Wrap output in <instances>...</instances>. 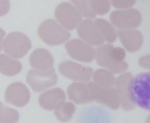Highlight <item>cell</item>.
<instances>
[{
    "label": "cell",
    "instance_id": "d6986e66",
    "mask_svg": "<svg viewBox=\"0 0 150 123\" xmlns=\"http://www.w3.org/2000/svg\"><path fill=\"white\" fill-rule=\"evenodd\" d=\"M93 83L100 88H111L114 86V74L106 69H98L93 73Z\"/></svg>",
    "mask_w": 150,
    "mask_h": 123
},
{
    "label": "cell",
    "instance_id": "9c48e42d",
    "mask_svg": "<svg viewBox=\"0 0 150 123\" xmlns=\"http://www.w3.org/2000/svg\"><path fill=\"white\" fill-rule=\"evenodd\" d=\"M71 58L82 63H91L95 60V48L80 39L69 40L65 44Z\"/></svg>",
    "mask_w": 150,
    "mask_h": 123
},
{
    "label": "cell",
    "instance_id": "d4e9b609",
    "mask_svg": "<svg viewBox=\"0 0 150 123\" xmlns=\"http://www.w3.org/2000/svg\"><path fill=\"white\" fill-rule=\"evenodd\" d=\"M110 4L117 9H129L135 5L136 0H109Z\"/></svg>",
    "mask_w": 150,
    "mask_h": 123
},
{
    "label": "cell",
    "instance_id": "ac0fdd59",
    "mask_svg": "<svg viewBox=\"0 0 150 123\" xmlns=\"http://www.w3.org/2000/svg\"><path fill=\"white\" fill-rule=\"evenodd\" d=\"M22 64L6 54H0V73L4 76H16L22 71Z\"/></svg>",
    "mask_w": 150,
    "mask_h": 123
},
{
    "label": "cell",
    "instance_id": "9a60e30c",
    "mask_svg": "<svg viewBox=\"0 0 150 123\" xmlns=\"http://www.w3.org/2000/svg\"><path fill=\"white\" fill-rule=\"evenodd\" d=\"M68 96L75 104H90L93 102L92 93L88 82H74L67 89Z\"/></svg>",
    "mask_w": 150,
    "mask_h": 123
},
{
    "label": "cell",
    "instance_id": "ba28073f",
    "mask_svg": "<svg viewBox=\"0 0 150 123\" xmlns=\"http://www.w3.org/2000/svg\"><path fill=\"white\" fill-rule=\"evenodd\" d=\"M59 71L64 77L75 82H88L92 79L93 69L75 62L66 60L59 65Z\"/></svg>",
    "mask_w": 150,
    "mask_h": 123
},
{
    "label": "cell",
    "instance_id": "e0dca14e",
    "mask_svg": "<svg viewBox=\"0 0 150 123\" xmlns=\"http://www.w3.org/2000/svg\"><path fill=\"white\" fill-rule=\"evenodd\" d=\"M66 100V94L61 88H52L39 96V105L42 109L47 111L54 110Z\"/></svg>",
    "mask_w": 150,
    "mask_h": 123
},
{
    "label": "cell",
    "instance_id": "484cf974",
    "mask_svg": "<svg viewBox=\"0 0 150 123\" xmlns=\"http://www.w3.org/2000/svg\"><path fill=\"white\" fill-rule=\"evenodd\" d=\"M11 3L9 0H0V17H3L9 11Z\"/></svg>",
    "mask_w": 150,
    "mask_h": 123
},
{
    "label": "cell",
    "instance_id": "8fae6325",
    "mask_svg": "<svg viewBox=\"0 0 150 123\" xmlns=\"http://www.w3.org/2000/svg\"><path fill=\"white\" fill-rule=\"evenodd\" d=\"M77 34L80 40L91 46H100L104 43V40L93 20H82L77 26Z\"/></svg>",
    "mask_w": 150,
    "mask_h": 123
},
{
    "label": "cell",
    "instance_id": "5b68a950",
    "mask_svg": "<svg viewBox=\"0 0 150 123\" xmlns=\"http://www.w3.org/2000/svg\"><path fill=\"white\" fill-rule=\"evenodd\" d=\"M54 18L57 23L65 30H74L82 21V15L70 2H62L56 7Z\"/></svg>",
    "mask_w": 150,
    "mask_h": 123
},
{
    "label": "cell",
    "instance_id": "7402d4cb",
    "mask_svg": "<svg viewBox=\"0 0 150 123\" xmlns=\"http://www.w3.org/2000/svg\"><path fill=\"white\" fill-rule=\"evenodd\" d=\"M19 112L0 102V123H17L19 121Z\"/></svg>",
    "mask_w": 150,
    "mask_h": 123
},
{
    "label": "cell",
    "instance_id": "83f0119b",
    "mask_svg": "<svg viewBox=\"0 0 150 123\" xmlns=\"http://www.w3.org/2000/svg\"><path fill=\"white\" fill-rule=\"evenodd\" d=\"M5 37V32L4 30L0 29V51L2 49V43H3V39Z\"/></svg>",
    "mask_w": 150,
    "mask_h": 123
},
{
    "label": "cell",
    "instance_id": "ffe728a7",
    "mask_svg": "<svg viewBox=\"0 0 150 123\" xmlns=\"http://www.w3.org/2000/svg\"><path fill=\"white\" fill-rule=\"evenodd\" d=\"M95 24H96L104 41L108 42V44H110L116 40L117 33L115 31L114 27L111 25V23H109L108 21L104 19H97L95 21Z\"/></svg>",
    "mask_w": 150,
    "mask_h": 123
},
{
    "label": "cell",
    "instance_id": "8992f818",
    "mask_svg": "<svg viewBox=\"0 0 150 123\" xmlns=\"http://www.w3.org/2000/svg\"><path fill=\"white\" fill-rule=\"evenodd\" d=\"M111 25L120 30H132L142 23V15L138 9H116L110 15Z\"/></svg>",
    "mask_w": 150,
    "mask_h": 123
},
{
    "label": "cell",
    "instance_id": "30bf717a",
    "mask_svg": "<svg viewBox=\"0 0 150 123\" xmlns=\"http://www.w3.org/2000/svg\"><path fill=\"white\" fill-rule=\"evenodd\" d=\"M92 93L93 101L105 105L112 110H117L120 107V102L115 87L111 88H100L95 85L93 82H88Z\"/></svg>",
    "mask_w": 150,
    "mask_h": 123
},
{
    "label": "cell",
    "instance_id": "4316f807",
    "mask_svg": "<svg viewBox=\"0 0 150 123\" xmlns=\"http://www.w3.org/2000/svg\"><path fill=\"white\" fill-rule=\"evenodd\" d=\"M139 65L146 70L149 69L150 68V56H149V54L144 56H142V58H139Z\"/></svg>",
    "mask_w": 150,
    "mask_h": 123
},
{
    "label": "cell",
    "instance_id": "2e32d148",
    "mask_svg": "<svg viewBox=\"0 0 150 123\" xmlns=\"http://www.w3.org/2000/svg\"><path fill=\"white\" fill-rule=\"evenodd\" d=\"M30 66L36 71H46L54 66V56L44 48H37L31 53L29 58Z\"/></svg>",
    "mask_w": 150,
    "mask_h": 123
},
{
    "label": "cell",
    "instance_id": "5bb4252c",
    "mask_svg": "<svg viewBox=\"0 0 150 123\" xmlns=\"http://www.w3.org/2000/svg\"><path fill=\"white\" fill-rule=\"evenodd\" d=\"M117 34L123 46V49L127 51L136 52L143 45L144 37L138 30H119Z\"/></svg>",
    "mask_w": 150,
    "mask_h": 123
},
{
    "label": "cell",
    "instance_id": "603a6c76",
    "mask_svg": "<svg viewBox=\"0 0 150 123\" xmlns=\"http://www.w3.org/2000/svg\"><path fill=\"white\" fill-rule=\"evenodd\" d=\"M70 3L77 9L82 17L92 20L96 15L91 9V0H70Z\"/></svg>",
    "mask_w": 150,
    "mask_h": 123
},
{
    "label": "cell",
    "instance_id": "4fadbf2b",
    "mask_svg": "<svg viewBox=\"0 0 150 123\" xmlns=\"http://www.w3.org/2000/svg\"><path fill=\"white\" fill-rule=\"evenodd\" d=\"M133 74L129 72H125L119 76L117 79H115V84L116 86V91L118 94L119 102H120V107L125 111H131L135 108L129 98V81H131Z\"/></svg>",
    "mask_w": 150,
    "mask_h": 123
},
{
    "label": "cell",
    "instance_id": "3957f363",
    "mask_svg": "<svg viewBox=\"0 0 150 123\" xmlns=\"http://www.w3.org/2000/svg\"><path fill=\"white\" fill-rule=\"evenodd\" d=\"M38 35L45 44L50 46H57L69 41L70 32L61 27L56 21L50 19L40 24L38 28Z\"/></svg>",
    "mask_w": 150,
    "mask_h": 123
},
{
    "label": "cell",
    "instance_id": "277c9868",
    "mask_svg": "<svg viewBox=\"0 0 150 123\" xmlns=\"http://www.w3.org/2000/svg\"><path fill=\"white\" fill-rule=\"evenodd\" d=\"M31 40L26 34L21 32H13L4 37L2 49L6 56L19 60L27 54V52L31 49Z\"/></svg>",
    "mask_w": 150,
    "mask_h": 123
},
{
    "label": "cell",
    "instance_id": "44dd1931",
    "mask_svg": "<svg viewBox=\"0 0 150 123\" xmlns=\"http://www.w3.org/2000/svg\"><path fill=\"white\" fill-rule=\"evenodd\" d=\"M75 113L74 104L70 102H64L54 109V115L60 122H68L72 119Z\"/></svg>",
    "mask_w": 150,
    "mask_h": 123
},
{
    "label": "cell",
    "instance_id": "52a82bcc",
    "mask_svg": "<svg viewBox=\"0 0 150 123\" xmlns=\"http://www.w3.org/2000/svg\"><path fill=\"white\" fill-rule=\"evenodd\" d=\"M27 83L35 92H41L56 85L58 77L54 68L46 71H36L31 70L27 74Z\"/></svg>",
    "mask_w": 150,
    "mask_h": 123
},
{
    "label": "cell",
    "instance_id": "6da1fadb",
    "mask_svg": "<svg viewBox=\"0 0 150 123\" xmlns=\"http://www.w3.org/2000/svg\"><path fill=\"white\" fill-rule=\"evenodd\" d=\"M125 50L111 44H102L95 49V60L101 67L112 74H122L129 68L125 62Z\"/></svg>",
    "mask_w": 150,
    "mask_h": 123
},
{
    "label": "cell",
    "instance_id": "7c38bea8",
    "mask_svg": "<svg viewBox=\"0 0 150 123\" xmlns=\"http://www.w3.org/2000/svg\"><path fill=\"white\" fill-rule=\"evenodd\" d=\"M5 101L19 108L25 107L30 102L29 88L21 82L11 83L5 90Z\"/></svg>",
    "mask_w": 150,
    "mask_h": 123
},
{
    "label": "cell",
    "instance_id": "7a4b0ae2",
    "mask_svg": "<svg viewBox=\"0 0 150 123\" xmlns=\"http://www.w3.org/2000/svg\"><path fill=\"white\" fill-rule=\"evenodd\" d=\"M129 98L134 106L150 110V74H137L129 81Z\"/></svg>",
    "mask_w": 150,
    "mask_h": 123
},
{
    "label": "cell",
    "instance_id": "cb8c5ba5",
    "mask_svg": "<svg viewBox=\"0 0 150 123\" xmlns=\"http://www.w3.org/2000/svg\"><path fill=\"white\" fill-rule=\"evenodd\" d=\"M110 1L109 0H91V9L94 15H104L110 11Z\"/></svg>",
    "mask_w": 150,
    "mask_h": 123
}]
</instances>
